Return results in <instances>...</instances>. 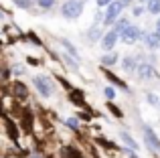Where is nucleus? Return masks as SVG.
Segmentation results:
<instances>
[{"label":"nucleus","instance_id":"obj_12","mask_svg":"<svg viewBox=\"0 0 160 158\" xmlns=\"http://www.w3.org/2000/svg\"><path fill=\"white\" fill-rule=\"evenodd\" d=\"M120 138H122V142H124L126 146H128V150H138V142H136V140H134L132 136L128 134V132H122Z\"/></svg>","mask_w":160,"mask_h":158},{"label":"nucleus","instance_id":"obj_17","mask_svg":"<svg viewBox=\"0 0 160 158\" xmlns=\"http://www.w3.org/2000/svg\"><path fill=\"white\" fill-rule=\"evenodd\" d=\"M37 4H39V8H43V10H51L55 6V0H37Z\"/></svg>","mask_w":160,"mask_h":158},{"label":"nucleus","instance_id":"obj_31","mask_svg":"<svg viewBox=\"0 0 160 158\" xmlns=\"http://www.w3.org/2000/svg\"><path fill=\"white\" fill-rule=\"evenodd\" d=\"M0 20H4V12L2 10H0Z\"/></svg>","mask_w":160,"mask_h":158},{"label":"nucleus","instance_id":"obj_24","mask_svg":"<svg viewBox=\"0 0 160 158\" xmlns=\"http://www.w3.org/2000/svg\"><path fill=\"white\" fill-rule=\"evenodd\" d=\"M12 73H14V75H24V67L22 65H14V67H12Z\"/></svg>","mask_w":160,"mask_h":158},{"label":"nucleus","instance_id":"obj_10","mask_svg":"<svg viewBox=\"0 0 160 158\" xmlns=\"http://www.w3.org/2000/svg\"><path fill=\"white\" fill-rule=\"evenodd\" d=\"M136 67H138V59H136V57H126V59L122 61V69H124L126 73L136 71Z\"/></svg>","mask_w":160,"mask_h":158},{"label":"nucleus","instance_id":"obj_29","mask_svg":"<svg viewBox=\"0 0 160 158\" xmlns=\"http://www.w3.org/2000/svg\"><path fill=\"white\" fill-rule=\"evenodd\" d=\"M156 32H160V16H158V20H156Z\"/></svg>","mask_w":160,"mask_h":158},{"label":"nucleus","instance_id":"obj_1","mask_svg":"<svg viewBox=\"0 0 160 158\" xmlns=\"http://www.w3.org/2000/svg\"><path fill=\"white\" fill-rule=\"evenodd\" d=\"M81 12H83V0H67L61 4V16L67 20L79 18Z\"/></svg>","mask_w":160,"mask_h":158},{"label":"nucleus","instance_id":"obj_19","mask_svg":"<svg viewBox=\"0 0 160 158\" xmlns=\"http://www.w3.org/2000/svg\"><path fill=\"white\" fill-rule=\"evenodd\" d=\"M67 126H69L71 130L77 132V130H79V120H77V118H67Z\"/></svg>","mask_w":160,"mask_h":158},{"label":"nucleus","instance_id":"obj_3","mask_svg":"<svg viewBox=\"0 0 160 158\" xmlns=\"http://www.w3.org/2000/svg\"><path fill=\"white\" fill-rule=\"evenodd\" d=\"M122 10H124V4L120 2V0H113L112 4L106 8V14H103V22H106V27H109V24H113L118 18H120Z\"/></svg>","mask_w":160,"mask_h":158},{"label":"nucleus","instance_id":"obj_32","mask_svg":"<svg viewBox=\"0 0 160 158\" xmlns=\"http://www.w3.org/2000/svg\"><path fill=\"white\" fill-rule=\"evenodd\" d=\"M32 158H37V156H32Z\"/></svg>","mask_w":160,"mask_h":158},{"label":"nucleus","instance_id":"obj_8","mask_svg":"<svg viewBox=\"0 0 160 158\" xmlns=\"http://www.w3.org/2000/svg\"><path fill=\"white\" fill-rule=\"evenodd\" d=\"M144 41V45L148 49H158L160 47V32H150V35H142L140 37Z\"/></svg>","mask_w":160,"mask_h":158},{"label":"nucleus","instance_id":"obj_16","mask_svg":"<svg viewBox=\"0 0 160 158\" xmlns=\"http://www.w3.org/2000/svg\"><path fill=\"white\" fill-rule=\"evenodd\" d=\"M103 73H106V77L109 79V81H112L113 83V85H118V87H122V89H126V83L124 81H122V79H118L116 75H113V73H109L108 71V69H106V71H103Z\"/></svg>","mask_w":160,"mask_h":158},{"label":"nucleus","instance_id":"obj_28","mask_svg":"<svg viewBox=\"0 0 160 158\" xmlns=\"http://www.w3.org/2000/svg\"><path fill=\"white\" fill-rule=\"evenodd\" d=\"M126 152H128V156H130V158H138L136 154H134V150H126Z\"/></svg>","mask_w":160,"mask_h":158},{"label":"nucleus","instance_id":"obj_6","mask_svg":"<svg viewBox=\"0 0 160 158\" xmlns=\"http://www.w3.org/2000/svg\"><path fill=\"white\" fill-rule=\"evenodd\" d=\"M118 41H120V35H118L116 31L103 32V37H102V47H103V51H112V49L116 47Z\"/></svg>","mask_w":160,"mask_h":158},{"label":"nucleus","instance_id":"obj_20","mask_svg":"<svg viewBox=\"0 0 160 158\" xmlns=\"http://www.w3.org/2000/svg\"><path fill=\"white\" fill-rule=\"evenodd\" d=\"M6 128H8V136H10L12 140H16V136H18V132H16V126L8 122V124H6Z\"/></svg>","mask_w":160,"mask_h":158},{"label":"nucleus","instance_id":"obj_22","mask_svg":"<svg viewBox=\"0 0 160 158\" xmlns=\"http://www.w3.org/2000/svg\"><path fill=\"white\" fill-rule=\"evenodd\" d=\"M146 99H148V103H150V106H158V103H160V99H158L154 93H148V95H146Z\"/></svg>","mask_w":160,"mask_h":158},{"label":"nucleus","instance_id":"obj_33","mask_svg":"<svg viewBox=\"0 0 160 158\" xmlns=\"http://www.w3.org/2000/svg\"><path fill=\"white\" fill-rule=\"evenodd\" d=\"M158 106H160V103H158Z\"/></svg>","mask_w":160,"mask_h":158},{"label":"nucleus","instance_id":"obj_21","mask_svg":"<svg viewBox=\"0 0 160 158\" xmlns=\"http://www.w3.org/2000/svg\"><path fill=\"white\" fill-rule=\"evenodd\" d=\"M12 2H14L16 6H20V8H28L32 4V0H12Z\"/></svg>","mask_w":160,"mask_h":158},{"label":"nucleus","instance_id":"obj_15","mask_svg":"<svg viewBox=\"0 0 160 158\" xmlns=\"http://www.w3.org/2000/svg\"><path fill=\"white\" fill-rule=\"evenodd\" d=\"M146 8H148L150 14H160V0H150L146 4Z\"/></svg>","mask_w":160,"mask_h":158},{"label":"nucleus","instance_id":"obj_13","mask_svg":"<svg viewBox=\"0 0 160 158\" xmlns=\"http://www.w3.org/2000/svg\"><path fill=\"white\" fill-rule=\"evenodd\" d=\"M113 63H118V53H113V51H109V53H106V55L102 57V65H109V67H112Z\"/></svg>","mask_w":160,"mask_h":158},{"label":"nucleus","instance_id":"obj_7","mask_svg":"<svg viewBox=\"0 0 160 158\" xmlns=\"http://www.w3.org/2000/svg\"><path fill=\"white\" fill-rule=\"evenodd\" d=\"M136 75L140 79H152V77H156V69L150 63H142V65L136 67Z\"/></svg>","mask_w":160,"mask_h":158},{"label":"nucleus","instance_id":"obj_18","mask_svg":"<svg viewBox=\"0 0 160 158\" xmlns=\"http://www.w3.org/2000/svg\"><path fill=\"white\" fill-rule=\"evenodd\" d=\"M61 45H63V47H65V49H67V51H69V55H73V57H77V49H75V47H73V45H71V43H69V41H65V39H61Z\"/></svg>","mask_w":160,"mask_h":158},{"label":"nucleus","instance_id":"obj_27","mask_svg":"<svg viewBox=\"0 0 160 158\" xmlns=\"http://www.w3.org/2000/svg\"><path fill=\"white\" fill-rule=\"evenodd\" d=\"M132 14H134V16H140V14H142V6H136V8L132 10Z\"/></svg>","mask_w":160,"mask_h":158},{"label":"nucleus","instance_id":"obj_9","mask_svg":"<svg viewBox=\"0 0 160 158\" xmlns=\"http://www.w3.org/2000/svg\"><path fill=\"white\" fill-rule=\"evenodd\" d=\"M12 93L16 95V97H20V99H24L28 95V87L24 85V83H20V81H16V83H12Z\"/></svg>","mask_w":160,"mask_h":158},{"label":"nucleus","instance_id":"obj_4","mask_svg":"<svg viewBox=\"0 0 160 158\" xmlns=\"http://www.w3.org/2000/svg\"><path fill=\"white\" fill-rule=\"evenodd\" d=\"M140 37H142V31L136 24H130L128 28H124V31L120 32V41L124 45H134L136 41H140Z\"/></svg>","mask_w":160,"mask_h":158},{"label":"nucleus","instance_id":"obj_2","mask_svg":"<svg viewBox=\"0 0 160 158\" xmlns=\"http://www.w3.org/2000/svg\"><path fill=\"white\" fill-rule=\"evenodd\" d=\"M32 85H35V89L39 91L43 97H51L55 93V83L49 75H35L32 77Z\"/></svg>","mask_w":160,"mask_h":158},{"label":"nucleus","instance_id":"obj_14","mask_svg":"<svg viewBox=\"0 0 160 158\" xmlns=\"http://www.w3.org/2000/svg\"><path fill=\"white\" fill-rule=\"evenodd\" d=\"M128 27H130V20L128 18H118L116 22H113V31H116L118 35H120L124 28H128Z\"/></svg>","mask_w":160,"mask_h":158},{"label":"nucleus","instance_id":"obj_11","mask_svg":"<svg viewBox=\"0 0 160 158\" xmlns=\"http://www.w3.org/2000/svg\"><path fill=\"white\" fill-rule=\"evenodd\" d=\"M102 37H103V31H102V27H98V24L87 31V41H89V43H95V41H99Z\"/></svg>","mask_w":160,"mask_h":158},{"label":"nucleus","instance_id":"obj_30","mask_svg":"<svg viewBox=\"0 0 160 158\" xmlns=\"http://www.w3.org/2000/svg\"><path fill=\"white\" fill-rule=\"evenodd\" d=\"M150 2V0H140V4H148Z\"/></svg>","mask_w":160,"mask_h":158},{"label":"nucleus","instance_id":"obj_25","mask_svg":"<svg viewBox=\"0 0 160 158\" xmlns=\"http://www.w3.org/2000/svg\"><path fill=\"white\" fill-rule=\"evenodd\" d=\"M108 107H109V110H112V111H113V114H116V118H122V111H120V110H118V107H116V106H113V103H112V101H108Z\"/></svg>","mask_w":160,"mask_h":158},{"label":"nucleus","instance_id":"obj_23","mask_svg":"<svg viewBox=\"0 0 160 158\" xmlns=\"http://www.w3.org/2000/svg\"><path fill=\"white\" fill-rule=\"evenodd\" d=\"M103 93H106L108 99H113V97H116V89H113V87H106V89H103Z\"/></svg>","mask_w":160,"mask_h":158},{"label":"nucleus","instance_id":"obj_5","mask_svg":"<svg viewBox=\"0 0 160 158\" xmlns=\"http://www.w3.org/2000/svg\"><path fill=\"white\" fill-rule=\"evenodd\" d=\"M142 130H144V142H146V146H148V150L158 152L160 150V140L156 138V134L152 132V128L144 124V126H142Z\"/></svg>","mask_w":160,"mask_h":158},{"label":"nucleus","instance_id":"obj_26","mask_svg":"<svg viewBox=\"0 0 160 158\" xmlns=\"http://www.w3.org/2000/svg\"><path fill=\"white\" fill-rule=\"evenodd\" d=\"M112 2H113V0H98V6L99 8H108Z\"/></svg>","mask_w":160,"mask_h":158}]
</instances>
